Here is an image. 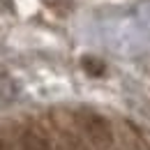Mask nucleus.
<instances>
[{
	"mask_svg": "<svg viewBox=\"0 0 150 150\" xmlns=\"http://www.w3.org/2000/svg\"><path fill=\"white\" fill-rule=\"evenodd\" d=\"M83 129H86L88 139L93 141L97 148H111L113 132H111V125L104 118H99V115H86L83 118Z\"/></svg>",
	"mask_w": 150,
	"mask_h": 150,
	"instance_id": "f257e3e1",
	"label": "nucleus"
},
{
	"mask_svg": "<svg viewBox=\"0 0 150 150\" xmlns=\"http://www.w3.org/2000/svg\"><path fill=\"white\" fill-rule=\"evenodd\" d=\"M16 97H19V86H16V81L0 67V106L12 104Z\"/></svg>",
	"mask_w": 150,
	"mask_h": 150,
	"instance_id": "f03ea898",
	"label": "nucleus"
},
{
	"mask_svg": "<svg viewBox=\"0 0 150 150\" xmlns=\"http://www.w3.org/2000/svg\"><path fill=\"white\" fill-rule=\"evenodd\" d=\"M23 150H51L46 139H42L35 132H25L23 134Z\"/></svg>",
	"mask_w": 150,
	"mask_h": 150,
	"instance_id": "7ed1b4c3",
	"label": "nucleus"
},
{
	"mask_svg": "<svg viewBox=\"0 0 150 150\" xmlns=\"http://www.w3.org/2000/svg\"><path fill=\"white\" fill-rule=\"evenodd\" d=\"M81 65H83V69L88 72L90 76H102L104 74V62L102 60H97V58H93V56H86L83 60H81Z\"/></svg>",
	"mask_w": 150,
	"mask_h": 150,
	"instance_id": "20e7f679",
	"label": "nucleus"
},
{
	"mask_svg": "<svg viewBox=\"0 0 150 150\" xmlns=\"http://www.w3.org/2000/svg\"><path fill=\"white\" fill-rule=\"evenodd\" d=\"M127 136H125V146H127V150H148L146 146H143V141H141V136L136 134V132L132 129L129 125H127Z\"/></svg>",
	"mask_w": 150,
	"mask_h": 150,
	"instance_id": "39448f33",
	"label": "nucleus"
},
{
	"mask_svg": "<svg viewBox=\"0 0 150 150\" xmlns=\"http://www.w3.org/2000/svg\"><path fill=\"white\" fill-rule=\"evenodd\" d=\"M65 148H67V150H88V148H86V143H83L81 139L72 136V134L65 136Z\"/></svg>",
	"mask_w": 150,
	"mask_h": 150,
	"instance_id": "423d86ee",
	"label": "nucleus"
},
{
	"mask_svg": "<svg viewBox=\"0 0 150 150\" xmlns=\"http://www.w3.org/2000/svg\"><path fill=\"white\" fill-rule=\"evenodd\" d=\"M0 9H5V12H14V2H12V0H0Z\"/></svg>",
	"mask_w": 150,
	"mask_h": 150,
	"instance_id": "0eeeda50",
	"label": "nucleus"
},
{
	"mask_svg": "<svg viewBox=\"0 0 150 150\" xmlns=\"http://www.w3.org/2000/svg\"><path fill=\"white\" fill-rule=\"evenodd\" d=\"M0 150H7V146H5V143H2V141H0Z\"/></svg>",
	"mask_w": 150,
	"mask_h": 150,
	"instance_id": "6e6552de",
	"label": "nucleus"
}]
</instances>
